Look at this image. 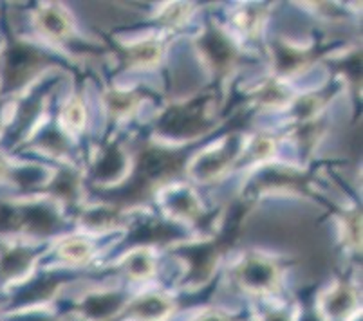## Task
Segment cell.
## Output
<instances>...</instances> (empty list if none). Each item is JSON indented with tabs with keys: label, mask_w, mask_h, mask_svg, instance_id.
I'll list each match as a JSON object with an SVG mask.
<instances>
[{
	"label": "cell",
	"mask_w": 363,
	"mask_h": 321,
	"mask_svg": "<svg viewBox=\"0 0 363 321\" xmlns=\"http://www.w3.org/2000/svg\"><path fill=\"white\" fill-rule=\"evenodd\" d=\"M266 321H289V320L286 316H282V314H272Z\"/></svg>",
	"instance_id": "2"
},
{
	"label": "cell",
	"mask_w": 363,
	"mask_h": 321,
	"mask_svg": "<svg viewBox=\"0 0 363 321\" xmlns=\"http://www.w3.org/2000/svg\"><path fill=\"white\" fill-rule=\"evenodd\" d=\"M170 312V303L160 296L145 298L132 307L130 314L136 321H161Z\"/></svg>",
	"instance_id": "1"
}]
</instances>
